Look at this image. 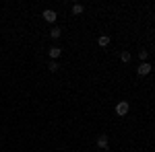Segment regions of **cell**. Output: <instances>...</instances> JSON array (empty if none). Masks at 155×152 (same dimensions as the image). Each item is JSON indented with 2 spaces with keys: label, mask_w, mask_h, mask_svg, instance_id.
Wrapping results in <instances>:
<instances>
[{
  "label": "cell",
  "mask_w": 155,
  "mask_h": 152,
  "mask_svg": "<svg viewBox=\"0 0 155 152\" xmlns=\"http://www.w3.org/2000/svg\"><path fill=\"white\" fill-rule=\"evenodd\" d=\"M128 109H130L128 101H120V103H116V115H120V117L128 115Z\"/></svg>",
  "instance_id": "obj_1"
},
{
  "label": "cell",
  "mask_w": 155,
  "mask_h": 152,
  "mask_svg": "<svg viewBox=\"0 0 155 152\" xmlns=\"http://www.w3.org/2000/svg\"><path fill=\"white\" fill-rule=\"evenodd\" d=\"M41 17H44V21H48V23H56V19H58L56 11H52V8H46V11L41 12Z\"/></svg>",
  "instance_id": "obj_2"
},
{
  "label": "cell",
  "mask_w": 155,
  "mask_h": 152,
  "mask_svg": "<svg viewBox=\"0 0 155 152\" xmlns=\"http://www.w3.org/2000/svg\"><path fill=\"white\" fill-rule=\"evenodd\" d=\"M137 72H139V76H147V74L151 72V66H149V62H143V64L137 68Z\"/></svg>",
  "instance_id": "obj_3"
},
{
  "label": "cell",
  "mask_w": 155,
  "mask_h": 152,
  "mask_svg": "<svg viewBox=\"0 0 155 152\" xmlns=\"http://www.w3.org/2000/svg\"><path fill=\"white\" fill-rule=\"evenodd\" d=\"M60 54H62V49H60L58 45H54V47H50V58H52V62L56 58H60Z\"/></svg>",
  "instance_id": "obj_4"
},
{
  "label": "cell",
  "mask_w": 155,
  "mask_h": 152,
  "mask_svg": "<svg viewBox=\"0 0 155 152\" xmlns=\"http://www.w3.org/2000/svg\"><path fill=\"white\" fill-rule=\"evenodd\" d=\"M97 43H99L101 47H107L110 45V35H99L97 37Z\"/></svg>",
  "instance_id": "obj_5"
},
{
  "label": "cell",
  "mask_w": 155,
  "mask_h": 152,
  "mask_svg": "<svg viewBox=\"0 0 155 152\" xmlns=\"http://www.w3.org/2000/svg\"><path fill=\"white\" fill-rule=\"evenodd\" d=\"M97 146H99V148H107V136L106 134H101V136L97 138Z\"/></svg>",
  "instance_id": "obj_6"
},
{
  "label": "cell",
  "mask_w": 155,
  "mask_h": 152,
  "mask_svg": "<svg viewBox=\"0 0 155 152\" xmlns=\"http://www.w3.org/2000/svg\"><path fill=\"white\" fill-rule=\"evenodd\" d=\"M60 35H62V31H60L58 27H54V29H52V31H50V37H52V39H58Z\"/></svg>",
  "instance_id": "obj_7"
},
{
  "label": "cell",
  "mask_w": 155,
  "mask_h": 152,
  "mask_svg": "<svg viewBox=\"0 0 155 152\" xmlns=\"http://www.w3.org/2000/svg\"><path fill=\"white\" fill-rule=\"evenodd\" d=\"M48 68H50V72H58L60 70V64H58V62H50Z\"/></svg>",
  "instance_id": "obj_8"
},
{
  "label": "cell",
  "mask_w": 155,
  "mask_h": 152,
  "mask_svg": "<svg viewBox=\"0 0 155 152\" xmlns=\"http://www.w3.org/2000/svg\"><path fill=\"white\" fill-rule=\"evenodd\" d=\"M83 12V4H74L72 6V14H81Z\"/></svg>",
  "instance_id": "obj_9"
},
{
  "label": "cell",
  "mask_w": 155,
  "mask_h": 152,
  "mask_svg": "<svg viewBox=\"0 0 155 152\" xmlns=\"http://www.w3.org/2000/svg\"><path fill=\"white\" fill-rule=\"evenodd\" d=\"M120 60H122V62H130V54H128V51H122V54H120Z\"/></svg>",
  "instance_id": "obj_10"
},
{
  "label": "cell",
  "mask_w": 155,
  "mask_h": 152,
  "mask_svg": "<svg viewBox=\"0 0 155 152\" xmlns=\"http://www.w3.org/2000/svg\"><path fill=\"white\" fill-rule=\"evenodd\" d=\"M147 56H149V51H147V49H141V51H139V58L143 60V62L147 60Z\"/></svg>",
  "instance_id": "obj_11"
},
{
  "label": "cell",
  "mask_w": 155,
  "mask_h": 152,
  "mask_svg": "<svg viewBox=\"0 0 155 152\" xmlns=\"http://www.w3.org/2000/svg\"><path fill=\"white\" fill-rule=\"evenodd\" d=\"M106 152H112V150H107V148H106Z\"/></svg>",
  "instance_id": "obj_12"
}]
</instances>
